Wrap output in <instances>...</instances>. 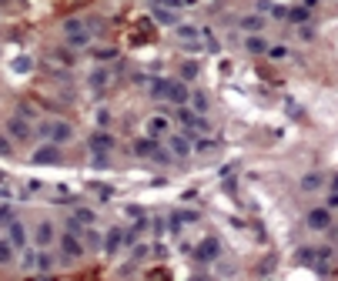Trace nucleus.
I'll list each match as a JSON object with an SVG mask.
<instances>
[{"label": "nucleus", "mask_w": 338, "mask_h": 281, "mask_svg": "<svg viewBox=\"0 0 338 281\" xmlns=\"http://www.w3.org/2000/svg\"><path fill=\"white\" fill-rule=\"evenodd\" d=\"M151 94L154 97H161V101H171V104H188L191 101V94H188V87L181 84V80H168V77H158L151 84Z\"/></svg>", "instance_id": "nucleus-1"}, {"label": "nucleus", "mask_w": 338, "mask_h": 281, "mask_svg": "<svg viewBox=\"0 0 338 281\" xmlns=\"http://www.w3.org/2000/svg\"><path fill=\"white\" fill-rule=\"evenodd\" d=\"M41 134L47 141H54V144H60V141H71V124H64V120H44Z\"/></svg>", "instance_id": "nucleus-2"}, {"label": "nucleus", "mask_w": 338, "mask_h": 281, "mask_svg": "<svg viewBox=\"0 0 338 281\" xmlns=\"http://www.w3.org/2000/svg\"><path fill=\"white\" fill-rule=\"evenodd\" d=\"M64 34H67V40H71L74 47H84V44L90 40V30L81 24V20H67V24H64Z\"/></svg>", "instance_id": "nucleus-3"}, {"label": "nucleus", "mask_w": 338, "mask_h": 281, "mask_svg": "<svg viewBox=\"0 0 338 281\" xmlns=\"http://www.w3.org/2000/svg\"><path fill=\"white\" fill-rule=\"evenodd\" d=\"M111 147H114V141H111V134H104V131H101V134H94V137H90V151H94V161H101V164H104V161H107V154H111Z\"/></svg>", "instance_id": "nucleus-4"}, {"label": "nucleus", "mask_w": 338, "mask_h": 281, "mask_svg": "<svg viewBox=\"0 0 338 281\" xmlns=\"http://www.w3.org/2000/svg\"><path fill=\"white\" fill-rule=\"evenodd\" d=\"M134 151L141 154V158H158V161H168V154H164L161 147L154 144V137H144V141H137V144H134Z\"/></svg>", "instance_id": "nucleus-5"}, {"label": "nucleus", "mask_w": 338, "mask_h": 281, "mask_svg": "<svg viewBox=\"0 0 338 281\" xmlns=\"http://www.w3.org/2000/svg\"><path fill=\"white\" fill-rule=\"evenodd\" d=\"M57 161H60V151H57V144H54V141L34 151V164H57Z\"/></svg>", "instance_id": "nucleus-6"}, {"label": "nucleus", "mask_w": 338, "mask_h": 281, "mask_svg": "<svg viewBox=\"0 0 338 281\" xmlns=\"http://www.w3.org/2000/svg\"><path fill=\"white\" fill-rule=\"evenodd\" d=\"M60 251H64V258H81L84 255V244L77 241V234L67 231L64 238H60Z\"/></svg>", "instance_id": "nucleus-7"}, {"label": "nucleus", "mask_w": 338, "mask_h": 281, "mask_svg": "<svg viewBox=\"0 0 338 281\" xmlns=\"http://www.w3.org/2000/svg\"><path fill=\"white\" fill-rule=\"evenodd\" d=\"M7 134L17 137V141H27V137H30V124H27L24 117H10L7 120Z\"/></svg>", "instance_id": "nucleus-8"}, {"label": "nucleus", "mask_w": 338, "mask_h": 281, "mask_svg": "<svg viewBox=\"0 0 338 281\" xmlns=\"http://www.w3.org/2000/svg\"><path fill=\"white\" fill-rule=\"evenodd\" d=\"M194 258H198V261H214V258H218V241L214 238L201 241V244L194 248Z\"/></svg>", "instance_id": "nucleus-9"}, {"label": "nucleus", "mask_w": 338, "mask_h": 281, "mask_svg": "<svg viewBox=\"0 0 338 281\" xmlns=\"http://www.w3.org/2000/svg\"><path fill=\"white\" fill-rule=\"evenodd\" d=\"M168 147H171V154H174V158H188V154H191V141H188L185 134H174L168 141Z\"/></svg>", "instance_id": "nucleus-10"}, {"label": "nucleus", "mask_w": 338, "mask_h": 281, "mask_svg": "<svg viewBox=\"0 0 338 281\" xmlns=\"http://www.w3.org/2000/svg\"><path fill=\"white\" fill-rule=\"evenodd\" d=\"M308 225H312L315 231H325V228L331 225V214H328V208H315L312 214H308Z\"/></svg>", "instance_id": "nucleus-11"}, {"label": "nucleus", "mask_w": 338, "mask_h": 281, "mask_svg": "<svg viewBox=\"0 0 338 281\" xmlns=\"http://www.w3.org/2000/svg\"><path fill=\"white\" fill-rule=\"evenodd\" d=\"M121 244H128V241H124V228H111V231H107V255H114Z\"/></svg>", "instance_id": "nucleus-12"}, {"label": "nucleus", "mask_w": 338, "mask_h": 281, "mask_svg": "<svg viewBox=\"0 0 338 281\" xmlns=\"http://www.w3.org/2000/svg\"><path fill=\"white\" fill-rule=\"evenodd\" d=\"M10 241H14V244H17V248H24V244H27V231H24V225H20V221H10Z\"/></svg>", "instance_id": "nucleus-13"}, {"label": "nucleus", "mask_w": 338, "mask_h": 281, "mask_svg": "<svg viewBox=\"0 0 338 281\" xmlns=\"http://www.w3.org/2000/svg\"><path fill=\"white\" fill-rule=\"evenodd\" d=\"M34 241H37L41 248H47L50 241H54V228H50L47 221H44V225H37V231H34Z\"/></svg>", "instance_id": "nucleus-14"}, {"label": "nucleus", "mask_w": 338, "mask_h": 281, "mask_svg": "<svg viewBox=\"0 0 338 281\" xmlns=\"http://www.w3.org/2000/svg\"><path fill=\"white\" fill-rule=\"evenodd\" d=\"M164 131H168V117H161V114H158V117H151V120H147V134H151V137L164 134Z\"/></svg>", "instance_id": "nucleus-15"}, {"label": "nucleus", "mask_w": 338, "mask_h": 281, "mask_svg": "<svg viewBox=\"0 0 338 281\" xmlns=\"http://www.w3.org/2000/svg\"><path fill=\"white\" fill-rule=\"evenodd\" d=\"M198 37H201V30H198V27H188V24L177 27V40H185V44H194Z\"/></svg>", "instance_id": "nucleus-16"}, {"label": "nucleus", "mask_w": 338, "mask_h": 281, "mask_svg": "<svg viewBox=\"0 0 338 281\" xmlns=\"http://www.w3.org/2000/svg\"><path fill=\"white\" fill-rule=\"evenodd\" d=\"M154 17H158L161 24H177L174 10H171V7H161V4H154Z\"/></svg>", "instance_id": "nucleus-17"}, {"label": "nucleus", "mask_w": 338, "mask_h": 281, "mask_svg": "<svg viewBox=\"0 0 338 281\" xmlns=\"http://www.w3.org/2000/svg\"><path fill=\"white\" fill-rule=\"evenodd\" d=\"M244 47H248L251 54H265L268 44H265V37H248V40H244Z\"/></svg>", "instance_id": "nucleus-18"}, {"label": "nucleus", "mask_w": 338, "mask_h": 281, "mask_svg": "<svg viewBox=\"0 0 338 281\" xmlns=\"http://www.w3.org/2000/svg\"><path fill=\"white\" fill-rule=\"evenodd\" d=\"M14 248H17V244H14V241H0V265H7V261H10V258H14Z\"/></svg>", "instance_id": "nucleus-19"}, {"label": "nucleus", "mask_w": 338, "mask_h": 281, "mask_svg": "<svg viewBox=\"0 0 338 281\" xmlns=\"http://www.w3.org/2000/svg\"><path fill=\"white\" fill-rule=\"evenodd\" d=\"M74 221H77V225H94V211L77 208V211H74Z\"/></svg>", "instance_id": "nucleus-20"}, {"label": "nucleus", "mask_w": 338, "mask_h": 281, "mask_svg": "<svg viewBox=\"0 0 338 281\" xmlns=\"http://www.w3.org/2000/svg\"><path fill=\"white\" fill-rule=\"evenodd\" d=\"M34 265L41 268V271H50V268H54V258H50V255H47V251H41V255L34 258Z\"/></svg>", "instance_id": "nucleus-21"}, {"label": "nucleus", "mask_w": 338, "mask_h": 281, "mask_svg": "<svg viewBox=\"0 0 338 281\" xmlns=\"http://www.w3.org/2000/svg\"><path fill=\"white\" fill-rule=\"evenodd\" d=\"M191 107L198 114H204V111H208V97H204V94H191Z\"/></svg>", "instance_id": "nucleus-22"}, {"label": "nucleus", "mask_w": 338, "mask_h": 281, "mask_svg": "<svg viewBox=\"0 0 338 281\" xmlns=\"http://www.w3.org/2000/svg\"><path fill=\"white\" fill-rule=\"evenodd\" d=\"M301 188H305V191H315V188H322V174H308L305 181H301Z\"/></svg>", "instance_id": "nucleus-23"}, {"label": "nucleus", "mask_w": 338, "mask_h": 281, "mask_svg": "<svg viewBox=\"0 0 338 281\" xmlns=\"http://www.w3.org/2000/svg\"><path fill=\"white\" fill-rule=\"evenodd\" d=\"M181 74H185L188 80H191V77H198V64H194V60H185V64H181Z\"/></svg>", "instance_id": "nucleus-24"}, {"label": "nucleus", "mask_w": 338, "mask_h": 281, "mask_svg": "<svg viewBox=\"0 0 338 281\" xmlns=\"http://www.w3.org/2000/svg\"><path fill=\"white\" fill-rule=\"evenodd\" d=\"M241 27H244V30H261V17H244Z\"/></svg>", "instance_id": "nucleus-25"}, {"label": "nucleus", "mask_w": 338, "mask_h": 281, "mask_svg": "<svg viewBox=\"0 0 338 281\" xmlns=\"http://www.w3.org/2000/svg\"><path fill=\"white\" fill-rule=\"evenodd\" d=\"M14 71L27 74V71H30V57H20V60H14Z\"/></svg>", "instance_id": "nucleus-26"}, {"label": "nucleus", "mask_w": 338, "mask_h": 281, "mask_svg": "<svg viewBox=\"0 0 338 281\" xmlns=\"http://www.w3.org/2000/svg\"><path fill=\"white\" fill-rule=\"evenodd\" d=\"M158 4H161V7H181L185 0H158Z\"/></svg>", "instance_id": "nucleus-27"}, {"label": "nucleus", "mask_w": 338, "mask_h": 281, "mask_svg": "<svg viewBox=\"0 0 338 281\" xmlns=\"http://www.w3.org/2000/svg\"><path fill=\"white\" fill-rule=\"evenodd\" d=\"M4 221H10V208H0V225Z\"/></svg>", "instance_id": "nucleus-28"}, {"label": "nucleus", "mask_w": 338, "mask_h": 281, "mask_svg": "<svg viewBox=\"0 0 338 281\" xmlns=\"http://www.w3.org/2000/svg\"><path fill=\"white\" fill-rule=\"evenodd\" d=\"M7 151H10V144L4 141V137H0V154H7Z\"/></svg>", "instance_id": "nucleus-29"}, {"label": "nucleus", "mask_w": 338, "mask_h": 281, "mask_svg": "<svg viewBox=\"0 0 338 281\" xmlns=\"http://www.w3.org/2000/svg\"><path fill=\"white\" fill-rule=\"evenodd\" d=\"M328 204H331V208H338V191L331 194V201H328Z\"/></svg>", "instance_id": "nucleus-30"}, {"label": "nucleus", "mask_w": 338, "mask_h": 281, "mask_svg": "<svg viewBox=\"0 0 338 281\" xmlns=\"http://www.w3.org/2000/svg\"><path fill=\"white\" fill-rule=\"evenodd\" d=\"M335 191H338V177H335Z\"/></svg>", "instance_id": "nucleus-31"}]
</instances>
